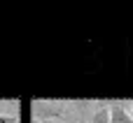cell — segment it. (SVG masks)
<instances>
[{
  "label": "cell",
  "instance_id": "cell-1",
  "mask_svg": "<svg viewBox=\"0 0 133 123\" xmlns=\"http://www.w3.org/2000/svg\"><path fill=\"white\" fill-rule=\"evenodd\" d=\"M33 109V121H61L65 114V102H54V100H35L30 105Z\"/></svg>",
  "mask_w": 133,
  "mask_h": 123
},
{
  "label": "cell",
  "instance_id": "cell-2",
  "mask_svg": "<svg viewBox=\"0 0 133 123\" xmlns=\"http://www.w3.org/2000/svg\"><path fill=\"white\" fill-rule=\"evenodd\" d=\"M110 123H133V119L122 105H112L110 107Z\"/></svg>",
  "mask_w": 133,
  "mask_h": 123
},
{
  "label": "cell",
  "instance_id": "cell-3",
  "mask_svg": "<svg viewBox=\"0 0 133 123\" xmlns=\"http://www.w3.org/2000/svg\"><path fill=\"white\" fill-rule=\"evenodd\" d=\"M89 123H110V107H98L91 114V121Z\"/></svg>",
  "mask_w": 133,
  "mask_h": 123
},
{
  "label": "cell",
  "instance_id": "cell-4",
  "mask_svg": "<svg viewBox=\"0 0 133 123\" xmlns=\"http://www.w3.org/2000/svg\"><path fill=\"white\" fill-rule=\"evenodd\" d=\"M0 123H21V119L14 114H0Z\"/></svg>",
  "mask_w": 133,
  "mask_h": 123
},
{
  "label": "cell",
  "instance_id": "cell-5",
  "mask_svg": "<svg viewBox=\"0 0 133 123\" xmlns=\"http://www.w3.org/2000/svg\"><path fill=\"white\" fill-rule=\"evenodd\" d=\"M33 123H58V121H33Z\"/></svg>",
  "mask_w": 133,
  "mask_h": 123
},
{
  "label": "cell",
  "instance_id": "cell-6",
  "mask_svg": "<svg viewBox=\"0 0 133 123\" xmlns=\"http://www.w3.org/2000/svg\"><path fill=\"white\" fill-rule=\"evenodd\" d=\"M79 123H89V121H84V119H82V121H79Z\"/></svg>",
  "mask_w": 133,
  "mask_h": 123
},
{
  "label": "cell",
  "instance_id": "cell-7",
  "mask_svg": "<svg viewBox=\"0 0 133 123\" xmlns=\"http://www.w3.org/2000/svg\"><path fill=\"white\" fill-rule=\"evenodd\" d=\"M131 119H133V107H131Z\"/></svg>",
  "mask_w": 133,
  "mask_h": 123
}]
</instances>
